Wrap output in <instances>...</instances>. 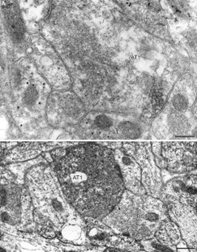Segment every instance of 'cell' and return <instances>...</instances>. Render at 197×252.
Returning a JSON list of instances; mask_svg holds the SVG:
<instances>
[{
  "label": "cell",
  "instance_id": "obj_2",
  "mask_svg": "<svg viewBox=\"0 0 197 252\" xmlns=\"http://www.w3.org/2000/svg\"><path fill=\"white\" fill-rule=\"evenodd\" d=\"M167 218V210L161 199L125 190L119 202L102 221L115 234H124L141 241L154 238Z\"/></svg>",
  "mask_w": 197,
  "mask_h": 252
},
{
  "label": "cell",
  "instance_id": "obj_11",
  "mask_svg": "<svg viewBox=\"0 0 197 252\" xmlns=\"http://www.w3.org/2000/svg\"><path fill=\"white\" fill-rule=\"evenodd\" d=\"M86 222L87 238L88 243L98 247H107L113 230L102 220L84 217Z\"/></svg>",
  "mask_w": 197,
  "mask_h": 252
},
{
  "label": "cell",
  "instance_id": "obj_3",
  "mask_svg": "<svg viewBox=\"0 0 197 252\" xmlns=\"http://www.w3.org/2000/svg\"><path fill=\"white\" fill-rule=\"evenodd\" d=\"M25 184L34 210L51 221L57 234L77 210L66 199L55 171L45 164L36 166L28 171Z\"/></svg>",
  "mask_w": 197,
  "mask_h": 252
},
{
  "label": "cell",
  "instance_id": "obj_4",
  "mask_svg": "<svg viewBox=\"0 0 197 252\" xmlns=\"http://www.w3.org/2000/svg\"><path fill=\"white\" fill-rule=\"evenodd\" d=\"M34 207L27 189L2 178L1 220L21 230H35Z\"/></svg>",
  "mask_w": 197,
  "mask_h": 252
},
{
  "label": "cell",
  "instance_id": "obj_7",
  "mask_svg": "<svg viewBox=\"0 0 197 252\" xmlns=\"http://www.w3.org/2000/svg\"><path fill=\"white\" fill-rule=\"evenodd\" d=\"M161 145L162 168L173 173L196 171L197 142H163Z\"/></svg>",
  "mask_w": 197,
  "mask_h": 252
},
{
  "label": "cell",
  "instance_id": "obj_14",
  "mask_svg": "<svg viewBox=\"0 0 197 252\" xmlns=\"http://www.w3.org/2000/svg\"><path fill=\"white\" fill-rule=\"evenodd\" d=\"M44 146H35V144H27V146H20L11 151L10 158L14 161L28 159L35 157L38 154L42 151Z\"/></svg>",
  "mask_w": 197,
  "mask_h": 252
},
{
  "label": "cell",
  "instance_id": "obj_16",
  "mask_svg": "<svg viewBox=\"0 0 197 252\" xmlns=\"http://www.w3.org/2000/svg\"><path fill=\"white\" fill-rule=\"evenodd\" d=\"M37 98H38V92L36 88H34V86L28 88L24 94L25 104L28 105H32L36 101Z\"/></svg>",
  "mask_w": 197,
  "mask_h": 252
},
{
  "label": "cell",
  "instance_id": "obj_10",
  "mask_svg": "<svg viewBox=\"0 0 197 252\" xmlns=\"http://www.w3.org/2000/svg\"><path fill=\"white\" fill-rule=\"evenodd\" d=\"M56 234L59 240L64 243L83 246L88 243L86 222L84 217L77 211L68 219Z\"/></svg>",
  "mask_w": 197,
  "mask_h": 252
},
{
  "label": "cell",
  "instance_id": "obj_18",
  "mask_svg": "<svg viewBox=\"0 0 197 252\" xmlns=\"http://www.w3.org/2000/svg\"><path fill=\"white\" fill-rule=\"evenodd\" d=\"M174 105H175L177 109L181 110V109H184V108H186L187 101L185 100L184 97L180 96V95H177L175 99H174Z\"/></svg>",
  "mask_w": 197,
  "mask_h": 252
},
{
  "label": "cell",
  "instance_id": "obj_17",
  "mask_svg": "<svg viewBox=\"0 0 197 252\" xmlns=\"http://www.w3.org/2000/svg\"><path fill=\"white\" fill-rule=\"evenodd\" d=\"M95 123L97 126L101 128H107L111 127L112 125V122L111 119L108 118L107 116L101 115L98 116L96 118Z\"/></svg>",
  "mask_w": 197,
  "mask_h": 252
},
{
  "label": "cell",
  "instance_id": "obj_5",
  "mask_svg": "<svg viewBox=\"0 0 197 252\" xmlns=\"http://www.w3.org/2000/svg\"><path fill=\"white\" fill-rule=\"evenodd\" d=\"M127 153L136 160L141 171V182L146 194L159 198L161 194L162 180L158 167L154 162V158L149 144L129 143L123 146Z\"/></svg>",
  "mask_w": 197,
  "mask_h": 252
},
{
  "label": "cell",
  "instance_id": "obj_1",
  "mask_svg": "<svg viewBox=\"0 0 197 252\" xmlns=\"http://www.w3.org/2000/svg\"><path fill=\"white\" fill-rule=\"evenodd\" d=\"M55 174L66 199L80 215L102 220L119 202L125 186L114 151L85 144L55 159Z\"/></svg>",
  "mask_w": 197,
  "mask_h": 252
},
{
  "label": "cell",
  "instance_id": "obj_6",
  "mask_svg": "<svg viewBox=\"0 0 197 252\" xmlns=\"http://www.w3.org/2000/svg\"><path fill=\"white\" fill-rule=\"evenodd\" d=\"M159 199H161L165 205L169 219L178 225L182 239L187 243L188 248L197 249V208L182 204L165 194L161 193Z\"/></svg>",
  "mask_w": 197,
  "mask_h": 252
},
{
  "label": "cell",
  "instance_id": "obj_13",
  "mask_svg": "<svg viewBox=\"0 0 197 252\" xmlns=\"http://www.w3.org/2000/svg\"><path fill=\"white\" fill-rule=\"evenodd\" d=\"M107 248L118 249L120 252H140L142 249L141 244L136 239L124 234H114L107 244Z\"/></svg>",
  "mask_w": 197,
  "mask_h": 252
},
{
  "label": "cell",
  "instance_id": "obj_15",
  "mask_svg": "<svg viewBox=\"0 0 197 252\" xmlns=\"http://www.w3.org/2000/svg\"><path fill=\"white\" fill-rule=\"evenodd\" d=\"M140 243H141L140 244H141L143 249H145L147 252H173L172 249H170L168 247H165L163 244H161L160 242L158 241V239L155 237H154L152 239L141 240Z\"/></svg>",
  "mask_w": 197,
  "mask_h": 252
},
{
  "label": "cell",
  "instance_id": "obj_8",
  "mask_svg": "<svg viewBox=\"0 0 197 252\" xmlns=\"http://www.w3.org/2000/svg\"><path fill=\"white\" fill-rule=\"evenodd\" d=\"M115 158L120 171L125 189L137 194H146L145 188L141 182V169L133 158L120 149L114 151Z\"/></svg>",
  "mask_w": 197,
  "mask_h": 252
},
{
  "label": "cell",
  "instance_id": "obj_9",
  "mask_svg": "<svg viewBox=\"0 0 197 252\" xmlns=\"http://www.w3.org/2000/svg\"><path fill=\"white\" fill-rule=\"evenodd\" d=\"M162 194L184 205L197 208V175L191 174L173 179L165 185Z\"/></svg>",
  "mask_w": 197,
  "mask_h": 252
},
{
  "label": "cell",
  "instance_id": "obj_12",
  "mask_svg": "<svg viewBox=\"0 0 197 252\" xmlns=\"http://www.w3.org/2000/svg\"><path fill=\"white\" fill-rule=\"evenodd\" d=\"M154 237L165 247L176 252V245L182 240L181 233L178 225L169 218L161 222Z\"/></svg>",
  "mask_w": 197,
  "mask_h": 252
}]
</instances>
